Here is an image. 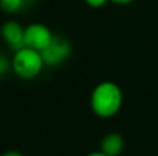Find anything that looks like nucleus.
I'll return each instance as SVG.
<instances>
[{
	"label": "nucleus",
	"instance_id": "20e7f679",
	"mask_svg": "<svg viewBox=\"0 0 158 156\" xmlns=\"http://www.w3.org/2000/svg\"><path fill=\"white\" fill-rule=\"evenodd\" d=\"M54 36L49 26L40 22H33L25 26V46L42 53L52 43Z\"/></svg>",
	"mask_w": 158,
	"mask_h": 156
},
{
	"label": "nucleus",
	"instance_id": "39448f33",
	"mask_svg": "<svg viewBox=\"0 0 158 156\" xmlns=\"http://www.w3.org/2000/svg\"><path fill=\"white\" fill-rule=\"evenodd\" d=\"M2 36L4 43L13 51L25 47V28L15 19L4 22V25L2 26Z\"/></svg>",
	"mask_w": 158,
	"mask_h": 156
},
{
	"label": "nucleus",
	"instance_id": "9d476101",
	"mask_svg": "<svg viewBox=\"0 0 158 156\" xmlns=\"http://www.w3.org/2000/svg\"><path fill=\"white\" fill-rule=\"evenodd\" d=\"M112 4H117V6H128L131 3L136 2V0H110Z\"/></svg>",
	"mask_w": 158,
	"mask_h": 156
},
{
	"label": "nucleus",
	"instance_id": "1a4fd4ad",
	"mask_svg": "<svg viewBox=\"0 0 158 156\" xmlns=\"http://www.w3.org/2000/svg\"><path fill=\"white\" fill-rule=\"evenodd\" d=\"M83 2L92 8H100L103 6H106L110 0H83Z\"/></svg>",
	"mask_w": 158,
	"mask_h": 156
},
{
	"label": "nucleus",
	"instance_id": "6e6552de",
	"mask_svg": "<svg viewBox=\"0 0 158 156\" xmlns=\"http://www.w3.org/2000/svg\"><path fill=\"white\" fill-rule=\"evenodd\" d=\"M10 71H11V60L7 55L2 54L0 55V75L6 76Z\"/></svg>",
	"mask_w": 158,
	"mask_h": 156
},
{
	"label": "nucleus",
	"instance_id": "f257e3e1",
	"mask_svg": "<svg viewBox=\"0 0 158 156\" xmlns=\"http://www.w3.org/2000/svg\"><path fill=\"white\" fill-rule=\"evenodd\" d=\"M123 105V93L117 83L104 80L94 86L90 94L92 112L100 119H111L119 113Z\"/></svg>",
	"mask_w": 158,
	"mask_h": 156
},
{
	"label": "nucleus",
	"instance_id": "f03ea898",
	"mask_svg": "<svg viewBox=\"0 0 158 156\" xmlns=\"http://www.w3.org/2000/svg\"><path fill=\"white\" fill-rule=\"evenodd\" d=\"M44 66L46 64L42 57V53L27 46L14 51L11 57V71L22 80L36 79L42 73Z\"/></svg>",
	"mask_w": 158,
	"mask_h": 156
},
{
	"label": "nucleus",
	"instance_id": "9b49d317",
	"mask_svg": "<svg viewBox=\"0 0 158 156\" xmlns=\"http://www.w3.org/2000/svg\"><path fill=\"white\" fill-rule=\"evenodd\" d=\"M2 156H25V155L21 154L19 151H14V149H11V151H6Z\"/></svg>",
	"mask_w": 158,
	"mask_h": 156
},
{
	"label": "nucleus",
	"instance_id": "f8f14e48",
	"mask_svg": "<svg viewBox=\"0 0 158 156\" xmlns=\"http://www.w3.org/2000/svg\"><path fill=\"white\" fill-rule=\"evenodd\" d=\"M85 156H108V155H106V154H104V152H101L100 149H98V151L90 152V154H87V155H85Z\"/></svg>",
	"mask_w": 158,
	"mask_h": 156
},
{
	"label": "nucleus",
	"instance_id": "0eeeda50",
	"mask_svg": "<svg viewBox=\"0 0 158 156\" xmlns=\"http://www.w3.org/2000/svg\"><path fill=\"white\" fill-rule=\"evenodd\" d=\"M25 0H0V8L6 14H15L24 7Z\"/></svg>",
	"mask_w": 158,
	"mask_h": 156
},
{
	"label": "nucleus",
	"instance_id": "423d86ee",
	"mask_svg": "<svg viewBox=\"0 0 158 156\" xmlns=\"http://www.w3.org/2000/svg\"><path fill=\"white\" fill-rule=\"evenodd\" d=\"M125 149V140L119 133H108L100 141V151L108 156H119Z\"/></svg>",
	"mask_w": 158,
	"mask_h": 156
},
{
	"label": "nucleus",
	"instance_id": "7ed1b4c3",
	"mask_svg": "<svg viewBox=\"0 0 158 156\" xmlns=\"http://www.w3.org/2000/svg\"><path fill=\"white\" fill-rule=\"evenodd\" d=\"M71 53L72 46L68 39H65L64 36L56 35L52 43L42 51V57H43L46 66H56L68 60L71 57Z\"/></svg>",
	"mask_w": 158,
	"mask_h": 156
}]
</instances>
